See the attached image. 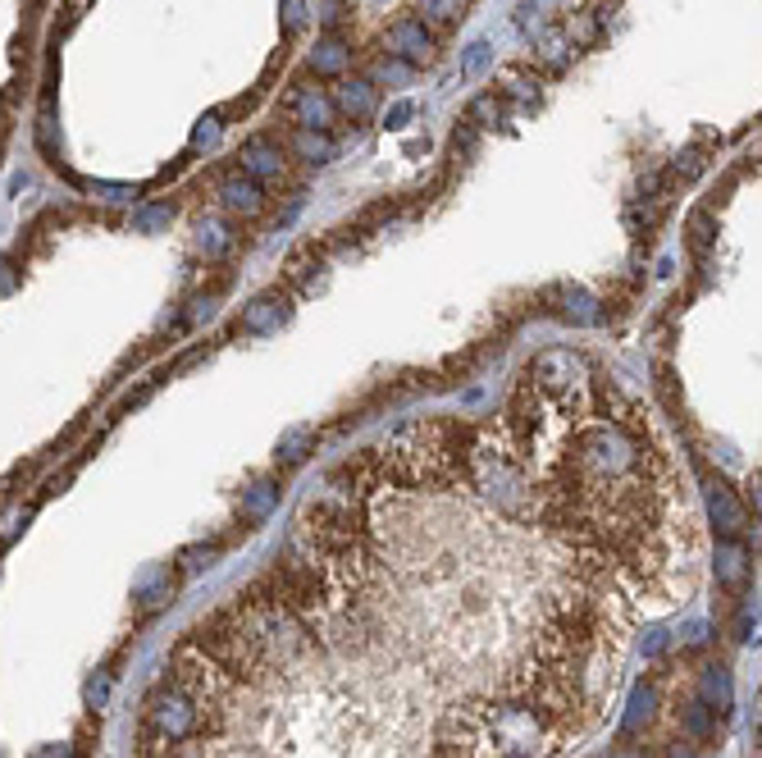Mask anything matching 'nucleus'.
Returning a JSON list of instances; mask_svg holds the SVG:
<instances>
[{"instance_id":"15","label":"nucleus","mask_w":762,"mask_h":758,"mask_svg":"<svg viewBox=\"0 0 762 758\" xmlns=\"http://www.w3.org/2000/svg\"><path fill=\"white\" fill-rule=\"evenodd\" d=\"M708 512H713V521H717L721 535L744 530V512H740V503L730 498L726 490H708Z\"/></svg>"},{"instance_id":"21","label":"nucleus","mask_w":762,"mask_h":758,"mask_svg":"<svg viewBox=\"0 0 762 758\" xmlns=\"http://www.w3.org/2000/svg\"><path fill=\"white\" fill-rule=\"evenodd\" d=\"M316 439H311V430H292V435H284V443H279V462H301L307 458V448H311Z\"/></svg>"},{"instance_id":"13","label":"nucleus","mask_w":762,"mask_h":758,"mask_svg":"<svg viewBox=\"0 0 762 758\" xmlns=\"http://www.w3.org/2000/svg\"><path fill=\"white\" fill-rule=\"evenodd\" d=\"M288 311H284V297H256L247 311H242V325H247L252 333H269V329H279V320H284Z\"/></svg>"},{"instance_id":"6","label":"nucleus","mask_w":762,"mask_h":758,"mask_svg":"<svg viewBox=\"0 0 762 758\" xmlns=\"http://www.w3.org/2000/svg\"><path fill=\"white\" fill-rule=\"evenodd\" d=\"M333 110H343L352 119H371L375 106H379V92H375V83L371 78H343L339 87H333Z\"/></svg>"},{"instance_id":"11","label":"nucleus","mask_w":762,"mask_h":758,"mask_svg":"<svg viewBox=\"0 0 762 758\" xmlns=\"http://www.w3.org/2000/svg\"><path fill=\"white\" fill-rule=\"evenodd\" d=\"M347 59H352V51H347L343 37H324V42L316 46V55H311V69H316L320 78H339V74L347 69Z\"/></svg>"},{"instance_id":"20","label":"nucleus","mask_w":762,"mask_h":758,"mask_svg":"<svg viewBox=\"0 0 762 758\" xmlns=\"http://www.w3.org/2000/svg\"><path fill=\"white\" fill-rule=\"evenodd\" d=\"M566 320H575V325H589V320H598V311H594V297L589 293H581V288H575V293H566Z\"/></svg>"},{"instance_id":"1","label":"nucleus","mask_w":762,"mask_h":758,"mask_svg":"<svg viewBox=\"0 0 762 758\" xmlns=\"http://www.w3.org/2000/svg\"><path fill=\"white\" fill-rule=\"evenodd\" d=\"M142 726L151 740L161 745H183V740H197L201 736V708L197 700L183 685L161 681L156 690L146 694V708H142Z\"/></svg>"},{"instance_id":"28","label":"nucleus","mask_w":762,"mask_h":758,"mask_svg":"<svg viewBox=\"0 0 762 758\" xmlns=\"http://www.w3.org/2000/svg\"><path fill=\"white\" fill-rule=\"evenodd\" d=\"M284 23H288V28L301 23V0H284Z\"/></svg>"},{"instance_id":"27","label":"nucleus","mask_w":762,"mask_h":758,"mask_svg":"<svg viewBox=\"0 0 762 758\" xmlns=\"http://www.w3.org/2000/svg\"><path fill=\"white\" fill-rule=\"evenodd\" d=\"M662 649H666V635H662V630H653L649 640H644V653H649V658H658Z\"/></svg>"},{"instance_id":"9","label":"nucleus","mask_w":762,"mask_h":758,"mask_svg":"<svg viewBox=\"0 0 762 758\" xmlns=\"http://www.w3.org/2000/svg\"><path fill=\"white\" fill-rule=\"evenodd\" d=\"M653 713H658V690H653L649 681H639V685L630 690V704H626V717H621V732H626V736H639V726H649Z\"/></svg>"},{"instance_id":"16","label":"nucleus","mask_w":762,"mask_h":758,"mask_svg":"<svg viewBox=\"0 0 762 758\" xmlns=\"http://www.w3.org/2000/svg\"><path fill=\"white\" fill-rule=\"evenodd\" d=\"M201 248H206V256H220V252H229V242H233V233H229V224L224 220H201Z\"/></svg>"},{"instance_id":"12","label":"nucleus","mask_w":762,"mask_h":758,"mask_svg":"<svg viewBox=\"0 0 762 758\" xmlns=\"http://www.w3.org/2000/svg\"><path fill=\"white\" fill-rule=\"evenodd\" d=\"M681 726H685V736L689 740H698V745H713L717 736H721V726H717V713L708 708V704H689L685 713H681Z\"/></svg>"},{"instance_id":"22","label":"nucleus","mask_w":762,"mask_h":758,"mask_svg":"<svg viewBox=\"0 0 762 758\" xmlns=\"http://www.w3.org/2000/svg\"><path fill=\"white\" fill-rule=\"evenodd\" d=\"M407 78H411V65H402L398 55H388V59H379V65H375L371 83H407Z\"/></svg>"},{"instance_id":"4","label":"nucleus","mask_w":762,"mask_h":758,"mask_svg":"<svg viewBox=\"0 0 762 758\" xmlns=\"http://www.w3.org/2000/svg\"><path fill=\"white\" fill-rule=\"evenodd\" d=\"M284 169H288V161H284L279 142L252 138L247 146H242V174L256 178V184H274V178H284Z\"/></svg>"},{"instance_id":"17","label":"nucleus","mask_w":762,"mask_h":758,"mask_svg":"<svg viewBox=\"0 0 762 758\" xmlns=\"http://www.w3.org/2000/svg\"><path fill=\"white\" fill-rule=\"evenodd\" d=\"M420 14L424 19H434V23H456L466 14V0H416Z\"/></svg>"},{"instance_id":"8","label":"nucleus","mask_w":762,"mask_h":758,"mask_svg":"<svg viewBox=\"0 0 762 758\" xmlns=\"http://www.w3.org/2000/svg\"><path fill=\"white\" fill-rule=\"evenodd\" d=\"M730 700H736V690H730V672L721 662L704 667V672H698V704H708L713 713H726Z\"/></svg>"},{"instance_id":"19","label":"nucleus","mask_w":762,"mask_h":758,"mask_svg":"<svg viewBox=\"0 0 762 758\" xmlns=\"http://www.w3.org/2000/svg\"><path fill=\"white\" fill-rule=\"evenodd\" d=\"M489 65H494V46H489V42H471V46H466V59H462V74H466V78H479Z\"/></svg>"},{"instance_id":"5","label":"nucleus","mask_w":762,"mask_h":758,"mask_svg":"<svg viewBox=\"0 0 762 758\" xmlns=\"http://www.w3.org/2000/svg\"><path fill=\"white\" fill-rule=\"evenodd\" d=\"M220 206L229 210V216L252 220V216H261V210H265V188L256 184V178H247V174H233V178H224V184H220Z\"/></svg>"},{"instance_id":"2","label":"nucleus","mask_w":762,"mask_h":758,"mask_svg":"<svg viewBox=\"0 0 762 758\" xmlns=\"http://www.w3.org/2000/svg\"><path fill=\"white\" fill-rule=\"evenodd\" d=\"M526 375H530V384L543 388V393H571V388H581V384L589 380L585 361L575 356L571 348H548V352H539V356L530 361Z\"/></svg>"},{"instance_id":"7","label":"nucleus","mask_w":762,"mask_h":758,"mask_svg":"<svg viewBox=\"0 0 762 758\" xmlns=\"http://www.w3.org/2000/svg\"><path fill=\"white\" fill-rule=\"evenodd\" d=\"M292 119H297L301 129H316V133H324V129L333 124V101H329V97H320L316 87H301L297 101H292Z\"/></svg>"},{"instance_id":"23","label":"nucleus","mask_w":762,"mask_h":758,"mask_svg":"<svg viewBox=\"0 0 762 758\" xmlns=\"http://www.w3.org/2000/svg\"><path fill=\"white\" fill-rule=\"evenodd\" d=\"M220 138V119H201V129L192 133V146H210Z\"/></svg>"},{"instance_id":"18","label":"nucleus","mask_w":762,"mask_h":758,"mask_svg":"<svg viewBox=\"0 0 762 758\" xmlns=\"http://www.w3.org/2000/svg\"><path fill=\"white\" fill-rule=\"evenodd\" d=\"M174 224V210L169 206H142L137 216H133V229L137 233H161V229H169Z\"/></svg>"},{"instance_id":"14","label":"nucleus","mask_w":762,"mask_h":758,"mask_svg":"<svg viewBox=\"0 0 762 758\" xmlns=\"http://www.w3.org/2000/svg\"><path fill=\"white\" fill-rule=\"evenodd\" d=\"M292 151L307 165H329L333 161V138L329 133H316V129H297L292 133Z\"/></svg>"},{"instance_id":"3","label":"nucleus","mask_w":762,"mask_h":758,"mask_svg":"<svg viewBox=\"0 0 762 758\" xmlns=\"http://www.w3.org/2000/svg\"><path fill=\"white\" fill-rule=\"evenodd\" d=\"M388 46L411 69L424 65V59L434 55V37H430V28H424V19H398V23L388 28Z\"/></svg>"},{"instance_id":"25","label":"nucleus","mask_w":762,"mask_h":758,"mask_svg":"<svg viewBox=\"0 0 762 758\" xmlns=\"http://www.w3.org/2000/svg\"><path fill=\"white\" fill-rule=\"evenodd\" d=\"M269 498H274V490H269V484H256V494H252V503H247V512H252V517H265Z\"/></svg>"},{"instance_id":"26","label":"nucleus","mask_w":762,"mask_h":758,"mask_svg":"<svg viewBox=\"0 0 762 758\" xmlns=\"http://www.w3.org/2000/svg\"><path fill=\"white\" fill-rule=\"evenodd\" d=\"M685 640H689V645H708V626H704V622H689V626H685Z\"/></svg>"},{"instance_id":"24","label":"nucleus","mask_w":762,"mask_h":758,"mask_svg":"<svg viewBox=\"0 0 762 758\" xmlns=\"http://www.w3.org/2000/svg\"><path fill=\"white\" fill-rule=\"evenodd\" d=\"M407 119H411V101H398V106H393V110L384 114V129H402Z\"/></svg>"},{"instance_id":"10","label":"nucleus","mask_w":762,"mask_h":758,"mask_svg":"<svg viewBox=\"0 0 762 758\" xmlns=\"http://www.w3.org/2000/svg\"><path fill=\"white\" fill-rule=\"evenodd\" d=\"M717 581L726 585V590H740L744 581H749V558H744V549L740 543H717Z\"/></svg>"}]
</instances>
